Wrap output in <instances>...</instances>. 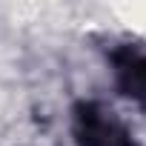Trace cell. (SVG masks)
I'll return each instance as SVG.
<instances>
[{"instance_id": "6da1fadb", "label": "cell", "mask_w": 146, "mask_h": 146, "mask_svg": "<svg viewBox=\"0 0 146 146\" xmlns=\"http://www.w3.org/2000/svg\"><path fill=\"white\" fill-rule=\"evenodd\" d=\"M75 137L78 146H132L126 126L100 103H80L75 109Z\"/></svg>"}, {"instance_id": "7a4b0ae2", "label": "cell", "mask_w": 146, "mask_h": 146, "mask_svg": "<svg viewBox=\"0 0 146 146\" xmlns=\"http://www.w3.org/2000/svg\"><path fill=\"white\" fill-rule=\"evenodd\" d=\"M115 63H117V86L123 89V95L146 103V54L126 49L115 54Z\"/></svg>"}]
</instances>
